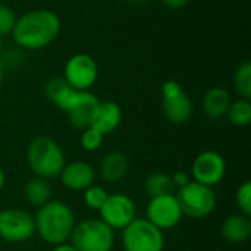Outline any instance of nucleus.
Returning a JSON list of instances; mask_svg holds the SVG:
<instances>
[{
	"label": "nucleus",
	"mask_w": 251,
	"mask_h": 251,
	"mask_svg": "<svg viewBox=\"0 0 251 251\" xmlns=\"http://www.w3.org/2000/svg\"><path fill=\"white\" fill-rule=\"evenodd\" d=\"M60 32L59 16L49 9H34L16 19L12 31L15 43L26 50H40L51 44Z\"/></svg>",
	"instance_id": "obj_1"
},
{
	"label": "nucleus",
	"mask_w": 251,
	"mask_h": 251,
	"mask_svg": "<svg viewBox=\"0 0 251 251\" xmlns=\"http://www.w3.org/2000/svg\"><path fill=\"white\" fill-rule=\"evenodd\" d=\"M35 232L50 246H60L69 243L75 226V215L72 209L59 200H50L43 207L37 209L34 215Z\"/></svg>",
	"instance_id": "obj_2"
},
{
	"label": "nucleus",
	"mask_w": 251,
	"mask_h": 251,
	"mask_svg": "<svg viewBox=\"0 0 251 251\" xmlns=\"http://www.w3.org/2000/svg\"><path fill=\"white\" fill-rule=\"evenodd\" d=\"M26 163L34 176L47 181L59 178L63 166L66 165L62 147L47 135H38L31 140L26 149Z\"/></svg>",
	"instance_id": "obj_3"
},
{
	"label": "nucleus",
	"mask_w": 251,
	"mask_h": 251,
	"mask_svg": "<svg viewBox=\"0 0 251 251\" xmlns=\"http://www.w3.org/2000/svg\"><path fill=\"white\" fill-rule=\"evenodd\" d=\"M69 243L78 251H112L115 231L100 219H85L75 224Z\"/></svg>",
	"instance_id": "obj_4"
},
{
	"label": "nucleus",
	"mask_w": 251,
	"mask_h": 251,
	"mask_svg": "<svg viewBox=\"0 0 251 251\" xmlns=\"http://www.w3.org/2000/svg\"><path fill=\"white\" fill-rule=\"evenodd\" d=\"M175 197L179 203L184 216L193 219H203L210 216L218 204V197L213 188L190 181L185 187L175 191Z\"/></svg>",
	"instance_id": "obj_5"
},
{
	"label": "nucleus",
	"mask_w": 251,
	"mask_h": 251,
	"mask_svg": "<svg viewBox=\"0 0 251 251\" xmlns=\"http://www.w3.org/2000/svg\"><path fill=\"white\" fill-rule=\"evenodd\" d=\"M122 246L125 251H163V232L146 218H135L122 229Z\"/></svg>",
	"instance_id": "obj_6"
},
{
	"label": "nucleus",
	"mask_w": 251,
	"mask_h": 251,
	"mask_svg": "<svg viewBox=\"0 0 251 251\" xmlns=\"http://www.w3.org/2000/svg\"><path fill=\"white\" fill-rule=\"evenodd\" d=\"M35 234L34 216L24 209L0 210V238L6 243L21 244Z\"/></svg>",
	"instance_id": "obj_7"
},
{
	"label": "nucleus",
	"mask_w": 251,
	"mask_h": 251,
	"mask_svg": "<svg viewBox=\"0 0 251 251\" xmlns=\"http://www.w3.org/2000/svg\"><path fill=\"white\" fill-rule=\"evenodd\" d=\"M103 221L113 231H122L137 218L135 201L124 193L109 194L107 200L99 210Z\"/></svg>",
	"instance_id": "obj_8"
},
{
	"label": "nucleus",
	"mask_w": 251,
	"mask_h": 251,
	"mask_svg": "<svg viewBox=\"0 0 251 251\" xmlns=\"http://www.w3.org/2000/svg\"><path fill=\"white\" fill-rule=\"evenodd\" d=\"M162 106L166 119L175 125L187 124L193 116V103L181 84L171 79L162 87Z\"/></svg>",
	"instance_id": "obj_9"
},
{
	"label": "nucleus",
	"mask_w": 251,
	"mask_h": 251,
	"mask_svg": "<svg viewBox=\"0 0 251 251\" xmlns=\"http://www.w3.org/2000/svg\"><path fill=\"white\" fill-rule=\"evenodd\" d=\"M63 78L72 88L78 91H90L99 78V66L90 54L76 53L68 59Z\"/></svg>",
	"instance_id": "obj_10"
},
{
	"label": "nucleus",
	"mask_w": 251,
	"mask_h": 251,
	"mask_svg": "<svg viewBox=\"0 0 251 251\" xmlns=\"http://www.w3.org/2000/svg\"><path fill=\"white\" fill-rule=\"evenodd\" d=\"M146 215H147L146 219L150 224H153L156 228H159L162 232L174 229L184 218L175 194L150 199Z\"/></svg>",
	"instance_id": "obj_11"
},
{
	"label": "nucleus",
	"mask_w": 251,
	"mask_h": 251,
	"mask_svg": "<svg viewBox=\"0 0 251 251\" xmlns=\"http://www.w3.org/2000/svg\"><path fill=\"white\" fill-rule=\"evenodd\" d=\"M193 181L213 188L219 185L226 175V162L224 156L215 150H206L197 154L191 168Z\"/></svg>",
	"instance_id": "obj_12"
},
{
	"label": "nucleus",
	"mask_w": 251,
	"mask_h": 251,
	"mask_svg": "<svg viewBox=\"0 0 251 251\" xmlns=\"http://www.w3.org/2000/svg\"><path fill=\"white\" fill-rule=\"evenodd\" d=\"M96 175V169L90 163L84 160H75L63 166L59 179L62 185L71 191H84L94 184Z\"/></svg>",
	"instance_id": "obj_13"
},
{
	"label": "nucleus",
	"mask_w": 251,
	"mask_h": 251,
	"mask_svg": "<svg viewBox=\"0 0 251 251\" xmlns=\"http://www.w3.org/2000/svg\"><path fill=\"white\" fill-rule=\"evenodd\" d=\"M99 103H100L99 97L94 96L93 93L78 91L75 101L66 112L71 125L81 131L91 126V122H93V118H94Z\"/></svg>",
	"instance_id": "obj_14"
},
{
	"label": "nucleus",
	"mask_w": 251,
	"mask_h": 251,
	"mask_svg": "<svg viewBox=\"0 0 251 251\" xmlns=\"http://www.w3.org/2000/svg\"><path fill=\"white\" fill-rule=\"evenodd\" d=\"M121 122H122L121 106L116 101L106 100V101L99 103L97 110L93 118V122H91V126L96 128L103 135H107V134H112L113 131H116L119 128Z\"/></svg>",
	"instance_id": "obj_15"
},
{
	"label": "nucleus",
	"mask_w": 251,
	"mask_h": 251,
	"mask_svg": "<svg viewBox=\"0 0 251 251\" xmlns=\"http://www.w3.org/2000/svg\"><path fill=\"white\" fill-rule=\"evenodd\" d=\"M128 169H129L128 157L121 151H110L101 159L99 166V175L103 182L116 184L125 178Z\"/></svg>",
	"instance_id": "obj_16"
},
{
	"label": "nucleus",
	"mask_w": 251,
	"mask_h": 251,
	"mask_svg": "<svg viewBox=\"0 0 251 251\" xmlns=\"http://www.w3.org/2000/svg\"><path fill=\"white\" fill-rule=\"evenodd\" d=\"M46 97L60 110L68 112L78 96V90L72 88L65 78H53L44 87Z\"/></svg>",
	"instance_id": "obj_17"
},
{
	"label": "nucleus",
	"mask_w": 251,
	"mask_h": 251,
	"mask_svg": "<svg viewBox=\"0 0 251 251\" xmlns=\"http://www.w3.org/2000/svg\"><path fill=\"white\" fill-rule=\"evenodd\" d=\"M222 237L231 244H244L251 237V218L241 213L226 218L221 228Z\"/></svg>",
	"instance_id": "obj_18"
},
{
	"label": "nucleus",
	"mask_w": 251,
	"mask_h": 251,
	"mask_svg": "<svg viewBox=\"0 0 251 251\" xmlns=\"http://www.w3.org/2000/svg\"><path fill=\"white\" fill-rule=\"evenodd\" d=\"M231 101V96L225 88L213 87L203 97V112L212 119H221L226 115Z\"/></svg>",
	"instance_id": "obj_19"
},
{
	"label": "nucleus",
	"mask_w": 251,
	"mask_h": 251,
	"mask_svg": "<svg viewBox=\"0 0 251 251\" xmlns=\"http://www.w3.org/2000/svg\"><path fill=\"white\" fill-rule=\"evenodd\" d=\"M24 197L32 207L40 209L51 200V185L44 178L32 176L24 187Z\"/></svg>",
	"instance_id": "obj_20"
},
{
	"label": "nucleus",
	"mask_w": 251,
	"mask_h": 251,
	"mask_svg": "<svg viewBox=\"0 0 251 251\" xmlns=\"http://www.w3.org/2000/svg\"><path fill=\"white\" fill-rule=\"evenodd\" d=\"M144 191L150 199L159 196L175 194L176 188L174 185L172 176L166 172H153L144 181Z\"/></svg>",
	"instance_id": "obj_21"
},
{
	"label": "nucleus",
	"mask_w": 251,
	"mask_h": 251,
	"mask_svg": "<svg viewBox=\"0 0 251 251\" xmlns=\"http://www.w3.org/2000/svg\"><path fill=\"white\" fill-rule=\"evenodd\" d=\"M229 122L235 126H247L251 122V103L249 99H238L231 101L226 115Z\"/></svg>",
	"instance_id": "obj_22"
},
{
	"label": "nucleus",
	"mask_w": 251,
	"mask_h": 251,
	"mask_svg": "<svg viewBox=\"0 0 251 251\" xmlns=\"http://www.w3.org/2000/svg\"><path fill=\"white\" fill-rule=\"evenodd\" d=\"M234 87L237 93L241 96V99H249L251 97V63L244 62L241 63L235 74H234Z\"/></svg>",
	"instance_id": "obj_23"
},
{
	"label": "nucleus",
	"mask_w": 251,
	"mask_h": 251,
	"mask_svg": "<svg viewBox=\"0 0 251 251\" xmlns=\"http://www.w3.org/2000/svg\"><path fill=\"white\" fill-rule=\"evenodd\" d=\"M107 196H109V193L101 185H96V184H93L91 187H88L87 190L82 191L84 204L94 212H99L101 209V206L107 200Z\"/></svg>",
	"instance_id": "obj_24"
},
{
	"label": "nucleus",
	"mask_w": 251,
	"mask_h": 251,
	"mask_svg": "<svg viewBox=\"0 0 251 251\" xmlns=\"http://www.w3.org/2000/svg\"><path fill=\"white\" fill-rule=\"evenodd\" d=\"M103 140H104V135L101 132H99L96 128L93 126H88L85 129H82L81 132V137H79V143H81V147L85 150V151H97L101 144H103Z\"/></svg>",
	"instance_id": "obj_25"
},
{
	"label": "nucleus",
	"mask_w": 251,
	"mask_h": 251,
	"mask_svg": "<svg viewBox=\"0 0 251 251\" xmlns=\"http://www.w3.org/2000/svg\"><path fill=\"white\" fill-rule=\"evenodd\" d=\"M235 204L241 215L251 218V182L244 181L235 193Z\"/></svg>",
	"instance_id": "obj_26"
},
{
	"label": "nucleus",
	"mask_w": 251,
	"mask_h": 251,
	"mask_svg": "<svg viewBox=\"0 0 251 251\" xmlns=\"http://www.w3.org/2000/svg\"><path fill=\"white\" fill-rule=\"evenodd\" d=\"M16 19L18 18H16L15 12L9 6L0 4V35L12 34Z\"/></svg>",
	"instance_id": "obj_27"
},
{
	"label": "nucleus",
	"mask_w": 251,
	"mask_h": 251,
	"mask_svg": "<svg viewBox=\"0 0 251 251\" xmlns=\"http://www.w3.org/2000/svg\"><path fill=\"white\" fill-rule=\"evenodd\" d=\"M171 176H172V181H174V185H175L176 190L185 187V185L191 181V178H190V175H188L187 172H175V174L171 175Z\"/></svg>",
	"instance_id": "obj_28"
},
{
	"label": "nucleus",
	"mask_w": 251,
	"mask_h": 251,
	"mask_svg": "<svg viewBox=\"0 0 251 251\" xmlns=\"http://www.w3.org/2000/svg\"><path fill=\"white\" fill-rule=\"evenodd\" d=\"M162 1L169 9H182L188 4L190 0H162Z\"/></svg>",
	"instance_id": "obj_29"
},
{
	"label": "nucleus",
	"mask_w": 251,
	"mask_h": 251,
	"mask_svg": "<svg viewBox=\"0 0 251 251\" xmlns=\"http://www.w3.org/2000/svg\"><path fill=\"white\" fill-rule=\"evenodd\" d=\"M51 251H78L71 243H65V244H60V246H54V249Z\"/></svg>",
	"instance_id": "obj_30"
},
{
	"label": "nucleus",
	"mask_w": 251,
	"mask_h": 251,
	"mask_svg": "<svg viewBox=\"0 0 251 251\" xmlns=\"http://www.w3.org/2000/svg\"><path fill=\"white\" fill-rule=\"evenodd\" d=\"M4 181H6V176H4L3 169L0 168V193H1V190H3V187H4Z\"/></svg>",
	"instance_id": "obj_31"
},
{
	"label": "nucleus",
	"mask_w": 251,
	"mask_h": 251,
	"mask_svg": "<svg viewBox=\"0 0 251 251\" xmlns=\"http://www.w3.org/2000/svg\"><path fill=\"white\" fill-rule=\"evenodd\" d=\"M1 84H3V65L0 62V88H1Z\"/></svg>",
	"instance_id": "obj_32"
},
{
	"label": "nucleus",
	"mask_w": 251,
	"mask_h": 251,
	"mask_svg": "<svg viewBox=\"0 0 251 251\" xmlns=\"http://www.w3.org/2000/svg\"><path fill=\"white\" fill-rule=\"evenodd\" d=\"M131 1H135V3H140V1H144V0H131Z\"/></svg>",
	"instance_id": "obj_33"
}]
</instances>
